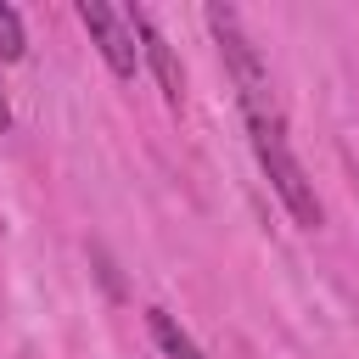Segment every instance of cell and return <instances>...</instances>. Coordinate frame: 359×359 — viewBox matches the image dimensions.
<instances>
[{
	"label": "cell",
	"mask_w": 359,
	"mask_h": 359,
	"mask_svg": "<svg viewBox=\"0 0 359 359\" xmlns=\"http://www.w3.org/2000/svg\"><path fill=\"white\" fill-rule=\"evenodd\" d=\"M28 39H22V17L11 6H0V62H22Z\"/></svg>",
	"instance_id": "8992f818"
},
{
	"label": "cell",
	"mask_w": 359,
	"mask_h": 359,
	"mask_svg": "<svg viewBox=\"0 0 359 359\" xmlns=\"http://www.w3.org/2000/svg\"><path fill=\"white\" fill-rule=\"evenodd\" d=\"M79 22L90 28V45L101 50V62L112 67V79H135V67H140V45H135V34H129V17L123 11H112L107 0H79Z\"/></svg>",
	"instance_id": "3957f363"
},
{
	"label": "cell",
	"mask_w": 359,
	"mask_h": 359,
	"mask_svg": "<svg viewBox=\"0 0 359 359\" xmlns=\"http://www.w3.org/2000/svg\"><path fill=\"white\" fill-rule=\"evenodd\" d=\"M11 129V101H6V90H0V135Z\"/></svg>",
	"instance_id": "52a82bcc"
},
{
	"label": "cell",
	"mask_w": 359,
	"mask_h": 359,
	"mask_svg": "<svg viewBox=\"0 0 359 359\" xmlns=\"http://www.w3.org/2000/svg\"><path fill=\"white\" fill-rule=\"evenodd\" d=\"M146 325H151V337H157V348H163L168 359H208V353L191 342V331H185L168 309H146Z\"/></svg>",
	"instance_id": "5b68a950"
},
{
	"label": "cell",
	"mask_w": 359,
	"mask_h": 359,
	"mask_svg": "<svg viewBox=\"0 0 359 359\" xmlns=\"http://www.w3.org/2000/svg\"><path fill=\"white\" fill-rule=\"evenodd\" d=\"M247 140H252V157H258V168L269 174L275 196L286 202V213H292L303 230H320L325 208H320L314 180L303 174V163H297V151H292V140H286V123H247Z\"/></svg>",
	"instance_id": "7a4b0ae2"
},
{
	"label": "cell",
	"mask_w": 359,
	"mask_h": 359,
	"mask_svg": "<svg viewBox=\"0 0 359 359\" xmlns=\"http://www.w3.org/2000/svg\"><path fill=\"white\" fill-rule=\"evenodd\" d=\"M202 22H208V34L219 39V56H224V73H230V84H236L241 118H247V123H286V107H280V95H275V79H269L252 34L241 28V11H236V6H208Z\"/></svg>",
	"instance_id": "6da1fadb"
},
{
	"label": "cell",
	"mask_w": 359,
	"mask_h": 359,
	"mask_svg": "<svg viewBox=\"0 0 359 359\" xmlns=\"http://www.w3.org/2000/svg\"><path fill=\"white\" fill-rule=\"evenodd\" d=\"M123 17H129V34H135V45H140V62L151 67V79H157L163 101L180 112V107H185V67H180V56H174V45L163 39V28H157V17H151L146 6H129Z\"/></svg>",
	"instance_id": "277c9868"
}]
</instances>
